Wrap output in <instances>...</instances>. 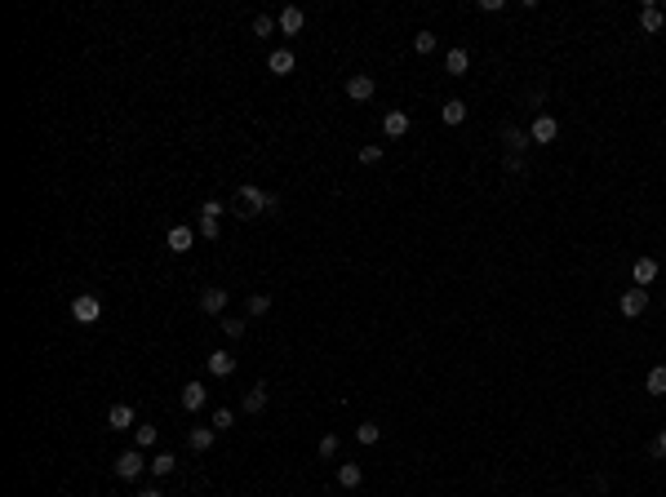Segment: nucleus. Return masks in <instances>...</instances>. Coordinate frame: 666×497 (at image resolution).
I'll return each mask as SVG.
<instances>
[{"label":"nucleus","instance_id":"1","mask_svg":"<svg viewBox=\"0 0 666 497\" xmlns=\"http://www.w3.org/2000/svg\"><path fill=\"white\" fill-rule=\"evenodd\" d=\"M236 209H240V218H258V213H271V209H280V200L271 191H258L253 182H245L236 191Z\"/></svg>","mask_w":666,"mask_h":497},{"label":"nucleus","instance_id":"2","mask_svg":"<svg viewBox=\"0 0 666 497\" xmlns=\"http://www.w3.org/2000/svg\"><path fill=\"white\" fill-rule=\"evenodd\" d=\"M143 471H152V462L143 457V448H125V453L116 457V475H120V480H138Z\"/></svg>","mask_w":666,"mask_h":497},{"label":"nucleus","instance_id":"3","mask_svg":"<svg viewBox=\"0 0 666 497\" xmlns=\"http://www.w3.org/2000/svg\"><path fill=\"white\" fill-rule=\"evenodd\" d=\"M71 320L76 324H98L102 320V298L98 293H80L76 302H71Z\"/></svg>","mask_w":666,"mask_h":497},{"label":"nucleus","instance_id":"4","mask_svg":"<svg viewBox=\"0 0 666 497\" xmlns=\"http://www.w3.org/2000/svg\"><path fill=\"white\" fill-rule=\"evenodd\" d=\"M617 306H622L626 320H640V315L649 311V289H635V284H631L622 298H617Z\"/></svg>","mask_w":666,"mask_h":497},{"label":"nucleus","instance_id":"5","mask_svg":"<svg viewBox=\"0 0 666 497\" xmlns=\"http://www.w3.org/2000/svg\"><path fill=\"white\" fill-rule=\"evenodd\" d=\"M373 89H378V84H373L369 71H355V76H346V98H351V102H369Z\"/></svg>","mask_w":666,"mask_h":497},{"label":"nucleus","instance_id":"6","mask_svg":"<svg viewBox=\"0 0 666 497\" xmlns=\"http://www.w3.org/2000/svg\"><path fill=\"white\" fill-rule=\"evenodd\" d=\"M529 138H533V143H556V138H560V120L556 116H538L533 129H529Z\"/></svg>","mask_w":666,"mask_h":497},{"label":"nucleus","instance_id":"7","mask_svg":"<svg viewBox=\"0 0 666 497\" xmlns=\"http://www.w3.org/2000/svg\"><path fill=\"white\" fill-rule=\"evenodd\" d=\"M294 67H298L294 49H271V58H267V71H276V76H294Z\"/></svg>","mask_w":666,"mask_h":497},{"label":"nucleus","instance_id":"8","mask_svg":"<svg viewBox=\"0 0 666 497\" xmlns=\"http://www.w3.org/2000/svg\"><path fill=\"white\" fill-rule=\"evenodd\" d=\"M200 311L204 315H222V311H227V289H204V293H200Z\"/></svg>","mask_w":666,"mask_h":497},{"label":"nucleus","instance_id":"9","mask_svg":"<svg viewBox=\"0 0 666 497\" xmlns=\"http://www.w3.org/2000/svg\"><path fill=\"white\" fill-rule=\"evenodd\" d=\"M204 396H209V391H204V382H187V387H182V409H187V413H200V409H204Z\"/></svg>","mask_w":666,"mask_h":497},{"label":"nucleus","instance_id":"10","mask_svg":"<svg viewBox=\"0 0 666 497\" xmlns=\"http://www.w3.org/2000/svg\"><path fill=\"white\" fill-rule=\"evenodd\" d=\"M631 280H635V289L653 284V280H658V262H653V258H635V267H631Z\"/></svg>","mask_w":666,"mask_h":497},{"label":"nucleus","instance_id":"11","mask_svg":"<svg viewBox=\"0 0 666 497\" xmlns=\"http://www.w3.org/2000/svg\"><path fill=\"white\" fill-rule=\"evenodd\" d=\"M204 364H209L213 378H231V369H236V355H231V351H209V360H204Z\"/></svg>","mask_w":666,"mask_h":497},{"label":"nucleus","instance_id":"12","mask_svg":"<svg viewBox=\"0 0 666 497\" xmlns=\"http://www.w3.org/2000/svg\"><path fill=\"white\" fill-rule=\"evenodd\" d=\"M302 23H307V18H302V9H298V5H285V9H280V32H285V36H298V32H302Z\"/></svg>","mask_w":666,"mask_h":497},{"label":"nucleus","instance_id":"13","mask_svg":"<svg viewBox=\"0 0 666 497\" xmlns=\"http://www.w3.org/2000/svg\"><path fill=\"white\" fill-rule=\"evenodd\" d=\"M382 134H387V138H405L409 134V116H405V111H387V116H382Z\"/></svg>","mask_w":666,"mask_h":497},{"label":"nucleus","instance_id":"14","mask_svg":"<svg viewBox=\"0 0 666 497\" xmlns=\"http://www.w3.org/2000/svg\"><path fill=\"white\" fill-rule=\"evenodd\" d=\"M213 435H218L213 426H191V435H187L191 453H209V448H213Z\"/></svg>","mask_w":666,"mask_h":497},{"label":"nucleus","instance_id":"15","mask_svg":"<svg viewBox=\"0 0 666 497\" xmlns=\"http://www.w3.org/2000/svg\"><path fill=\"white\" fill-rule=\"evenodd\" d=\"M195 245V231L191 227H169V253H187Z\"/></svg>","mask_w":666,"mask_h":497},{"label":"nucleus","instance_id":"16","mask_svg":"<svg viewBox=\"0 0 666 497\" xmlns=\"http://www.w3.org/2000/svg\"><path fill=\"white\" fill-rule=\"evenodd\" d=\"M640 27H644V32H662V27H666V14H662V5H644L640 9Z\"/></svg>","mask_w":666,"mask_h":497},{"label":"nucleus","instance_id":"17","mask_svg":"<svg viewBox=\"0 0 666 497\" xmlns=\"http://www.w3.org/2000/svg\"><path fill=\"white\" fill-rule=\"evenodd\" d=\"M466 67H471V53H466V49H449L444 53V71H449V76H466Z\"/></svg>","mask_w":666,"mask_h":497},{"label":"nucleus","instance_id":"18","mask_svg":"<svg viewBox=\"0 0 666 497\" xmlns=\"http://www.w3.org/2000/svg\"><path fill=\"white\" fill-rule=\"evenodd\" d=\"M502 143H506V147H511V156H520V151H524V147H529V143H533V138H529V134H524V129H520V125H506V129H502Z\"/></svg>","mask_w":666,"mask_h":497},{"label":"nucleus","instance_id":"19","mask_svg":"<svg viewBox=\"0 0 666 497\" xmlns=\"http://www.w3.org/2000/svg\"><path fill=\"white\" fill-rule=\"evenodd\" d=\"M360 480H364L360 462H342V466H337V484H342V489H360Z\"/></svg>","mask_w":666,"mask_h":497},{"label":"nucleus","instance_id":"20","mask_svg":"<svg viewBox=\"0 0 666 497\" xmlns=\"http://www.w3.org/2000/svg\"><path fill=\"white\" fill-rule=\"evenodd\" d=\"M440 120H444V125H462V120H466V102L462 98H449L444 107H440Z\"/></svg>","mask_w":666,"mask_h":497},{"label":"nucleus","instance_id":"21","mask_svg":"<svg viewBox=\"0 0 666 497\" xmlns=\"http://www.w3.org/2000/svg\"><path fill=\"white\" fill-rule=\"evenodd\" d=\"M240 409H245V413H262V409H267V382H258V387L240 400Z\"/></svg>","mask_w":666,"mask_h":497},{"label":"nucleus","instance_id":"22","mask_svg":"<svg viewBox=\"0 0 666 497\" xmlns=\"http://www.w3.org/2000/svg\"><path fill=\"white\" fill-rule=\"evenodd\" d=\"M107 426L111 431H129V426H134V409H129V404H116L107 413Z\"/></svg>","mask_w":666,"mask_h":497},{"label":"nucleus","instance_id":"23","mask_svg":"<svg viewBox=\"0 0 666 497\" xmlns=\"http://www.w3.org/2000/svg\"><path fill=\"white\" fill-rule=\"evenodd\" d=\"M644 387H649V396H666V364H658V369H649V378H644Z\"/></svg>","mask_w":666,"mask_h":497},{"label":"nucleus","instance_id":"24","mask_svg":"<svg viewBox=\"0 0 666 497\" xmlns=\"http://www.w3.org/2000/svg\"><path fill=\"white\" fill-rule=\"evenodd\" d=\"M355 439H360V444H378L382 426H378V422H360V426H355Z\"/></svg>","mask_w":666,"mask_h":497},{"label":"nucleus","instance_id":"25","mask_svg":"<svg viewBox=\"0 0 666 497\" xmlns=\"http://www.w3.org/2000/svg\"><path fill=\"white\" fill-rule=\"evenodd\" d=\"M160 439V426H138L134 431V448H152Z\"/></svg>","mask_w":666,"mask_h":497},{"label":"nucleus","instance_id":"26","mask_svg":"<svg viewBox=\"0 0 666 497\" xmlns=\"http://www.w3.org/2000/svg\"><path fill=\"white\" fill-rule=\"evenodd\" d=\"M174 466H178V462H174V453H156V457H152V475H156V480H165V475L174 471Z\"/></svg>","mask_w":666,"mask_h":497},{"label":"nucleus","instance_id":"27","mask_svg":"<svg viewBox=\"0 0 666 497\" xmlns=\"http://www.w3.org/2000/svg\"><path fill=\"white\" fill-rule=\"evenodd\" d=\"M231 422H236V413H231V409H213V417H209V426L213 431H227Z\"/></svg>","mask_w":666,"mask_h":497},{"label":"nucleus","instance_id":"28","mask_svg":"<svg viewBox=\"0 0 666 497\" xmlns=\"http://www.w3.org/2000/svg\"><path fill=\"white\" fill-rule=\"evenodd\" d=\"M271 32H276V18H271V14H258V18H253V36H271Z\"/></svg>","mask_w":666,"mask_h":497},{"label":"nucleus","instance_id":"29","mask_svg":"<svg viewBox=\"0 0 666 497\" xmlns=\"http://www.w3.org/2000/svg\"><path fill=\"white\" fill-rule=\"evenodd\" d=\"M267 311H271V298L267 293H253L249 298V315H267Z\"/></svg>","mask_w":666,"mask_h":497},{"label":"nucleus","instance_id":"30","mask_svg":"<svg viewBox=\"0 0 666 497\" xmlns=\"http://www.w3.org/2000/svg\"><path fill=\"white\" fill-rule=\"evenodd\" d=\"M378 160H382V147H378V143L360 147V165H378Z\"/></svg>","mask_w":666,"mask_h":497},{"label":"nucleus","instance_id":"31","mask_svg":"<svg viewBox=\"0 0 666 497\" xmlns=\"http://www.w3.org/2000/svg\"><path fill=\"white\" fill-rule=\"evenodd\" d=\"M414 49L418 53H431V49H436V36H431V32H418L414 36Z\"/></svg>","mask_w":666,"mask_h":497},{"label":"nucleus","instance_id":"32","mask_svg":"<svg viewBox=\"0 0 666 497\" xmlns=\"http://www.w3.org/2000/svg\"><path fill=\"white\" fill-rule=\"evenodd\" d=\"M200 218H213V222H218L222 218V200H204L200 204Z\"/></svg>","mask_w":666,"mask_h":497},{"label":"nucleus","instance_id":"33","mask_svg":"<svg viewBox=\"0 0 666 497\" xmlns=\"http://www.w3.org/2000/svg\"><path fill=\"white\" fill-rule=\"evenodd\" d=\"M320 457H337V435H324L320 439Z\"/></svg>","mask_w":666,"mask_h":497},{"label":"nucleus","instance_id":"34","mask_svg":"<svg viewBox=\"0 0 666 497\" xmlns=\"http://www.w3.org/2000/svg\"><path fill=\"white\" fill-rule=\"evenodd\" d=\"M200 236L204 240H218V222H213V218H200Z\"/></svg>","mask_w":666,"mask_h":497},{"label":"nucleus","instance_id":"35","mask_svg":"<svg viewBox=\"0 0 666 497\" xmlns=\"http://www.w3.org/2000/svg\"><path fill=\"white\" fill-rule=\"evenodd\" d=\"M222 333H227V337H240V333H245V320H222Z\"/></svg>","mask_w":666,"mask_h":497},{"label":"nucleus","instance_id":"36","mask_svg":"<svg viewBox=\"0 0 666 497\" xmlns=\"http://www.w3.org/2000/svg\"><path fill=\"white\" fill-rule=\"evenodd\" d=\"M653 457H666V431H662L658 439H653Z\"/></svg>","mask_w":666,"mask_h":497},{"label":"nucleus","instance_id":"37","mask_svg":"<svg viewBox=\"0 0 666 497\" xmlns=\"http://www.w3.org/2000/svg\"><path fill=\"white\" fill-rule=\"evenodd\" d=\"M138 497H165V493H160V489H143Z\"/></svg>","mask_w":666,"mask_h":497}]
</instances>
